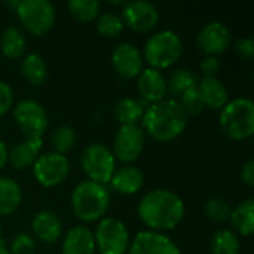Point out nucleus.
Returning <instances> with one entry per match:
<instances>
[{
    "mask_svg": "<svg viewBox=\"0 0 254 254\" xmlns=\"http://www.w3.org/2000/svg\"><path fill=\"white\" fill-rule=\"evenodd\" d=\"M137 213L152 231H168L179 226L183 220L185 202L168 189H153L140 199Z\"/></svg>",
    "mask_w": 254,
    "mask_h": 254,
    "instance_id": "1",
    "label": "nucleus"
},
{
    "mask_svg": "<svg viewBox=\"0 0 254 254\" xmlns=\"http://www.w3.org/2000/svg\"><path fill=\"white\" fill-rule=\"evenodd\" d=\"M141 124L144 128L143 131L155 140L170 141L185 131L188 125V115L177 100L164 98L147 106L143 113Z\"/></svg>",
    "mask_w": 254,
    "mask_h": 254,
    "instance_id": "2",
    "label": "nucleus"
},
{
    "mask_svg": "<svg viewBox=\"0 0 254 254\" xmlns=\"http://www.w3.org/2000/svg\"><path fill=\"white\" fill-rule=\"evenodd\" d=\"M110 205V193L104 185L92 180L80 182L71 193V208L77 219L95 222L101 219Z\"/></svg>",
    "mask_w": 254,
    "mask_h": 254,
    "instance_id": "3",
    "label": "nucleus"
},
{
    "mask_svg": "<svg viewBox=\"0 0 254 254\" xmlns=\"http://www.w3.org/2000/svg\"><path fill=\"white\" fill-rule=\"evenodd\" d=\"M220 128L232 140H244L254 132V103L250 98H234L220 112Z\"/></svg>",
    "mask_w": 254,
    "mask_h": 254,
    "instance_id": "4",
    "label": "nucleus"
},
{
    "mask_svg": "<svg viewBox=\"0 0 254 254\" xmlns=\"http://www.w3.org/2000/svg\"><path fill=\"white\" fill-rule=\"evenodd\" d=\"M183 52L180 36L171 30H162L150 36L144 45V57L152 68H167L173 65Z\"/></svg>",
    "mask_w": 254,
    "mask_h": 254,
    "instance_id": "5",
    "label": "nucleus"
},
{
    "mask_svg": "<svg viewBox=\"0 0 254 254\" xmlns=\"http://www.w3.org/2000/svg\"><path fill=\"white\" fill-rule=\"evenodd\" d=\"M80 164L85 174L92 182L100 185L110 182L115 173V155L101 143H92L86 146L82 152Z\"/></svg>",
    "mask_w": 254,
    "mask_h": 254,
    "instance_id": "6",
    "label": "nucleus"
},
{
    "mask_svg": "<svg viewBox=\"0 0 254 254\" xmlns=\"http://www.w3.org/2000/svg\"><path fill=\"white\" fill-rule=\"evenodd\" d=\"M16 15L33 34L48 33L55 22V7L49 0H21Z\"/></svg>",
    "mask_w": 254,
    "mask_h": 254,
    "instance_id": "7",
    "label": "nucleus"
},
{
    "mask_svg": "<svg viewBox=\"0 0 254 254\" xmlns=\"http://www.w3.org/2000/svg\"><path fill=\"white\" fill-rule=\"evenodd\" d=\"M94 240L100 254H125L129 247V232L125 223L113 217L100 220Z\"/></svg>",
    "mask_w": 254,
    "mask_h": 254,
    "instance_id": "8",
    "label": "nucleus"
},
{
    "mask_svg": "<svg viewBox=\"0 0 254 254\" xmlns=\"http://www.w3.org/2000/svg\"><path fill=\"white\" fill-rule=\"evenodd\" d=\"M13 118L27 138H42L48 128V115L43 106L34 100H21L13 109Z\"/></svg>",
    "mask_w": 254,
    "mask_h": 254,
    "instance_id": "9",
    "label": "nucleus"
},
{
    "mask_svg": "<svg viewBox=\"0 0 254 254\" xmlns=\"http://www.w3.org/2000/svg\"><path fill=\"white\" fill-rule=\"evenodd\" d=\"M70 171V162L65 155L48 152L40 155L33 164V174L36 180L46 188L63 183Z\"/></svg>",
    "mask_w": 254,
    "mask_h": 254,
    "instance_id": "10",
    "label": "nucleus"
},
{
    "mask_svg": "<svg viewBox=\"0 0 254 254\" xmlns=\"http://www.w3.org/2000/svg\"><path fill=\"white\" fill-rule=\"evenodd\" d=\"M144 149V131L137 124L121 125L115 135L113 155L122 162H134Z\"/></svg>",
    "mask_w": 254,
    "mask_h": 254,
    "instance_id": "11",
    "label": "nucleus"
},
{
    "mask_svg": "<svg viewBox=\"0 0 254 254\" xmlns=\"http://www.w3.org/2000/svg\"><path fill=\"white\" fill-rule=\"evenodd\" d=\"M122 21L135 31H149L159 21L156 6L146 0H134L124 4Z\"/></svg>",
    "mask_w": 254,
    "mask_h": 254,
    "instance_id": "12",
    "label": "nucleus"
},
{
    "mask_svg": "<svg viewBox=\"0 0 254 254\" xmlns=\"http://www.w3.org/2000/svg\"><path fill=\"white\" fill-rule=\"evenodd\" d=\"M128 254H182L176 243L156 231H141L128 247Z\"/></svg>",
    "mask_w": 254,
    "mask_h": 254,
    "instance_id": "13",
    "label": "nucleus"
},
{
    "mask_svg": "<svg viewBox=\"0 0 254 254\" xmlns=\"http://www.w3.org/2000/svg\"><path fill=\"white\" fill-rule=\"evenodd\" d=\"M198 46L205 55H217L225 52L231 45V31L229 28L219 21H213L205 24L198 36H196Z\"/></svg>",
    "mask_w": 254,
    "mask_h": 254,
    "instance_id": "14",
    "label": "nucleus"
},
{
    "mask_svg": "<svg viewBox=\"0 0 254 254\" xmlns=\"http://www.w3.org/2000/svg\"><path fill=\"white\" fill-rule=\"evenodd\" d=\"M112 63L116 71L125 79L137 77L143 70V57L138 48L129 42L116 45L112 52Z\"/></svg>",
    "mask_w": 254,
    "mask_h": 254,
    "instance_id": "15",
    "label": "nucleus"
},
{
    "mask_svg": "<svg viewBox=\"0 0 254 254\" xmlns=\"http://www.w3.org/2000/svg\"><path fill=\"white\" fill-rule=\"evenodd\" d=\"M138 91L144 101L150 103H158L164 100L167 94V80L162 76V73L156 68L147 67L143 68L141 73L138 74Z\"/></svg>",
    "mask_w": 254,
    "mask_h": 254,
    "instance_id": "16",
    "label": "nucleus"
},
{
    "mask_svg": "<svg viewBox=\"0 0 254 254\" xmlns=\"http://www.w3.org/2000/svg\"><path fill=\"white\" fill-rule=\"evenodd\" d=\"M31 228H33L36 238L48 244L58 241V238H61V234H63V225H61L60 217L49 210L39 211L33 217Z\"/></svg>",
    "mask_w": 254,
    "mask_h": 254,
    "instance_id": "17",
    "label": "nucleus"
},
{
    "mask_svg": "<svg viewBox=\"0 0 254 254\" xmlns=\"http://www.w3.org/2000/svg\"><path fill=\"white\" fill-rule=\"evenodd\" d=\"M94 234L85 226H74L67 231L63 241V254H94Z\"/></svg>",
    "mask_w": 254,
    "mask_h": 254,
    "instance_id": "18",
    "label": "nucleus"
},
{
    "mask_svg": "<svg viewBox=\"0 0 254 254\" xmlns=\"http://www.w3.org/2000/svg\"><path fill=\"white\" fill-rule=\"evenodd\" d=\"M110 183L116 192L124 193V195H132L141 189L144 183V174L141 173L140 168L127 165L113 173Z\"/></svg>",
    "mask_w": 254,
    "mask_h": 254,
    "instance_id": "19",
    "label": "nucleus"
},
{
    "mask_svg": "<svg viewBox=\"0 0 254 254\" xmlns=\"http://www.w3.org/2000/svg\"><path fill=\"white\" fill-rule=\"evenodd\" d=\"M198 89L204 104L213 110H222L229 101L228 89L219 77H204L198 83Z\"/></svg>",
    "mask_w": 254,
    "mask_h": 254,
    "instance_id": "20",
    "label": "nucleus"
},
{
    "mask_svg": "<svg viewBox=\"0 0 254 254\" xmlns=\"http://www.w3.org/2000/svg\"><path fill=\"white\" fill-rule=\"evenodd\" d=\"M40 147H42V138H36V140L25 138L24 141L12 147V150L7 153V159L10 161L13 168L24 170L28 165L34 164Z\"/></svg>",
    "mask_w": 254,
    "mask_h": 254,
    "instance_id": "21",
    "label": "nucleus"
},
{
    "mask_svg": "<svg viewBox=\"0 0 254 254\" xmlns=\"http://www.w3.org/2000/svg\"><path fill=\"white\" fill-rule=\"evenodd\" d=\"M147 101H138L131 97H124L115 104L113 113L121 125H131L141 121L144 113V104Z\"/></svg>",
    "mask_w": 254,
    "mask_h": 254,
    "instance_id": "22",
    "label": "nucleus"
},
{
    "mask_svg": "<svg viewBox=\"0 0 254 254\" xmlns=\"http://www.w3.org/2000/svg\"><path fill=\"white\" fill-rule=\"evenodd\" d=\"M232 226L244 237H250L254 232V199L249 198L240 202L231 211Z\"/></svg>",
    "mask_w": 254,
    "mask_h": 254,
    "instance_id": "23",
    "label": "nucleus"
},
{
    "mask_svg": "<svg viewBox=\"0 0 254 254\" xmlns=\"http://www.w3.org/2000/svg\"><path fill=\"white\" fill-rule=\"evenodd\" d=\"M22 199L19 185L9 177H0V214L7 216L16 211Z\"/></svg>",
    "mask_w": 254,
    "mask_h": 254,
    "instance_id": "24",
    "label": "nucleus"
},
{
    "mask_svg": "<svg viewBox=\"0 0 254 254\" xmlns=\"http://www.w3.org/2000/svg\"><path fill=\"white\" fill-rule=\"evenodd\" d=\"M21 73L31 85H42L48 77V65L40 54L31 52L24 57L21 63Z\"/></svg>",
    "mask_w": 254,
    "mask_h": 254,
    "instance_id": "25",
    "label": "nucleus"
},
{
    "mask_svg": "<svg viewBox=\"0 0 254 254\" xmlns=\"http://www.w3.org/2000/svg\"><path fill=\"white\" fill-rule=\"evenodd\" d=\"M25 45H27V42H25L24 33L15 25L7 27L1 33L0 48H1V52L9 58L21 57L24 54V51H25Z\"/></svg>",
    "mask_w": 254,
    "mask_h": 254,
    "instance_id": "26",
    "label": "nucleus"
},
{
    "mask_svg": "<svg viewBox=\"0 0 254 254\" xmlns=\"http://www.w3.org/2000/svg\"><path fill=\"white\" fill-rule=\"evenodd\" d=\"M240 240L231 229H219L211 240V254H238Z\"/></svg>",
    "mask_w": 254,
    "mask_h": 254,
    "instance_id": "27",
    "label": "nucleus"
},
{
    "mask_svg": "<svg viewBox=\"0 0 254 254\" xmlns=\"http://www.w3.org/2000/svg\"><path fill=\"white\" fill-rule=\"evenodd\" d=\"M198 85L196 74L189 68H177L171 73L168 82H167V91H170L174 95H182L185 91H188L192 86Z\"/></svg>",
    "mask_w": 254,
    "mask_h": 254,
    "instance_id": "28",
    "label": "nucleus"
},
{
    "mask_svg": "<svg viewBox=\"0 0 254 254\" xmlns=\"http://www.w3.org/2000/svg\"><path fill=\"white\" fill-rule=\"evenodd\" d=\"M68 10L76 19L88 22L100 13V3L97 0H70Z\"/></svg>",
    "mask_w": 254,
    "mask_h": 254,
    "instance_id": "29",
    "label": "nucleus"
},
{
    "mask_svg": "<svg viewBox=\"0 0 254 254\" xmlns=\"http://www.w3.org/2000/svg\"><path fill=\"white\" fill-rule=\"evenodd\" d=\"M124 25L125 24L122 18L113 12H104L97 19V31L106 37H115L121 34L124 30Z\"/></svg>",
    "mask_w": 254,
    "mask_h": 254,
    "instance_id": "30",
    "label": "nucleus"
},
{
    "mask_svg": "<svg viewBox=\"0 0 254 254\" xmlns=\"http://www.w3.org/2000/svg\"><path fill=\"white\" fill-rule=\"evenodd\" d=\"M76 141V131L70 125H60L52 134V146L57 153L64 155L68 152Z\"/></svg>",
    "mask_w": 254,
    "mask_h": 254,
    "instance_id": "31",
    "label": "nucleus"
},
{
    "mask_svg": "<svg viewBox=\"0 0 254 254\" xmlns=\"http://www.w3.org/2000/svg\"><path fill=\"white\" fill-rule=\"evenodd\" d=\"M231 211H232V208H231V205L228 204V201H225L223 198H219V196H214V198L208 199L207 204H205V207H204L205 216H207L210 220L217 222V223H219V222L222 223V222L229 220Z\"/></svg>",
    "mask_w": 254,
    "mask_h": 254,
    "instance_id": "32",
    "label": "nucleus"
},
{
    "mask_svg": "<svg viewBox=\"0 0 254 254\" xmlns=\"http://www.w3.org/2000/svg\"><path fill=\"white\" fill-rule=\"evenodd\" d=\"M180 106L183 107V110L186 112V115H199L205 104L202 101V97L199 94V89H198V85L196 86H192L189 88L188 91H185L182 95H180Z\"/></svg>",
    "mask_w": 254,
    "mask_h": 254,
    "instance_id": "33",
    "label": "nucleus"
},
{
    "mask_svg": "<svg viewBox=\"0 0 254 254\" xmlns=\"http://www.w3.org/2000/svg\"><path fill=\"white\" fill-rule=\"evenodd\" d=\"M36 244L34 240L28 234H18L13 237L10 243V254H34Z\"/></svg>",
    "mask_w": 254,
    "mask_h": 254,
    "instance_id": "34",
    "label": "nucleus"
},
{
    "mask_svg": "<svg viewBox=\"0 0 254 254\" xmlns=\"http://www.w3.org/2000/svg\"><path fill=\"white\" fill-rule=\"evenodd\" d=\"M234 49L240 57L250 60L254 55V40L252 37H240L235 40Z\"/></svg>",
    "mask_w": 254,
    "mask_h": 254,
    "instance_id": "35",
    "label": "nucleus"
},
{
    "mask_svg": "<svg viewBox=\"0 0 254 254\" xmlns=\"http://www.w3.org/2000/svg\"><path fill=\"white\" fill-rule=\"evenodd\" d=\"M219 70H220L219 58L214 55H205V58L201 61V71L205 74V77H216Z\"/></svg>",
    "mask_w": 254,
    "mask_h": 254,
    "instance_id": "36",
    "label": "nucleus"
},
{
    "mask_svg": "<svg viewBox=\"0 0 254 254\" xmlns=\"http://www.w3.org/2000/svg\"><path fill=\"white\" fill-rule=\"evenodd\" d=\"M12 101H13L12 88L7 83L0 80V116L9 110V107L12 106Z\"/></svg>",
    "mask_w": 254,
    "mask_h": 254,
    "instance_id": "37",
    "label": "nucleus"
},
{
    "mask_svg": "<svg viewBox=\"0 0 254 254\" xmlns=\"http://www.w3.org/2000/svg\"><path fill=\"white\" fill-rule=\"evenodd\" d=\"M241 179H243L249 186H253L254 185V161L253 159L247 161V162L243 165V170H241Z\"/></svg>",
    "mask_w": 254,
    "mask_h": 254,
    "instance_id": "38",
    "label": "nucleus"
},
{
    "mask_svg": "<svg viewBox=\"0 0 254 254\" xmlns=\"http://www.w3.org/2000/svg\"><path fill=\"white\" fill-rule=\"evenodd\" d=\"M7 161V149H6V144L0 140V170L4 167Z\"/></svg>",
    "mask_w": 254,
    "mask_h": 254,
    "instance_id": "39",
    "label": "nucleus"
},
{
    "mask_svg": "<svg viewBox=\"0 0 254 254\" xmlns=\"http://www.w3.org/2000/svg\"><path fill=\"white\" fill-rule=\"evenodd\" d=\"M19 1H21V0H6V1H4V6L16 12V9H18V6H19Z\"/></svg>",
    "mask_w": 254,
    "mask_h": 254,
    "instance_id": "40",
    "label": "nucleus"
},
{
    "mask_svg": "<svg viewBox=\"0 0 254 254\" xmlns=\"http://www.w3.org/2000/svg\"><path fill=\"white\" fill-rule=\"evenodd\" d=\"M0 254H10L9 253V250H6V247L3 246V243L0 241Z\"/></svg>",
    "mask_w": 254,
    "mask_h": 254,
    "instance_id": "41",
    "label": "nucleus"
},
{
    "mask_svg": "<svg viewBox=\"0 0 254 254\" xmlns=\"http://www.w3.org/2000/svg\"><path fill=\"white\" fill-rule=\"evenodd\" d=\"M112 4H125L124 1H119V0H110Z\"/></svg>",
    "mask_w": 254,
    "mask_h": 254,
    "instance_id": "42",
    "label": "nucleus"
},
{
    "mask_svg": "<svg viewBox=\"0 0 254 254\" xmlns=\"http://www.w3.org/2000/svg\"><path fill=\"white\" fill-rule=\"evenodd\" d=\"M0 237H1V226H0Z\"/></svg>",
    "mask_w": 254,
    "mask_h": 254,
    "instance_id": "43",
    "label": "nucleus"
}]
</instances>
